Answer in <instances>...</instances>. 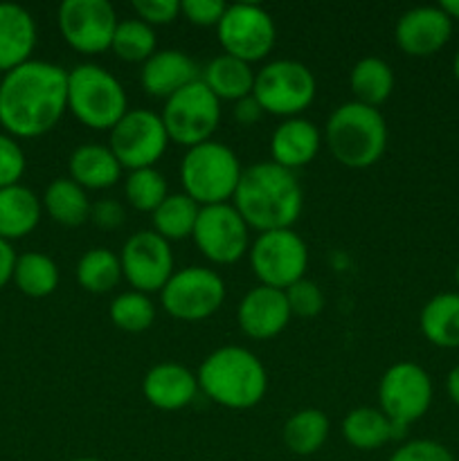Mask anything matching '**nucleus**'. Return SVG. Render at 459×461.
<instances>
[{"label": "nucleus", "mask_w": 459, "mask_h": 461, "mask_svg": "<svg viewBox=\"0 0 459 461\" xmlns=\"http://www.w3.org/2000/svg\"><path fill=\"white\" fill-rule=\"evenodd\" d=\"M198 390L228 410H250L268 392L264 363L246 347H220L212 351L196 372Z\"/></svg>", "instance_id": "7ed1b4c3"}, {"label": "nucleus", "mask_w": 459, "mask_h": 461, "mask_svg": "<svg viewBox=\"0 0 459 461\" xmlns=\"http://www.w3.org/2000/svg\"><path fill=\"white\" fill-rule=\"evenodd\" d=\"M68 111L88 129L111 131L129 111V97L106 68L79 63L68 72Z\"/></svg>", "instance_id": "39448f33"}, {"label": "nucleus", "mask_w": 459, "mask_h": 461, "mask_svg": "<svg viewBox=\"0 0 459 461\" xmlns=\"http://www.w3.org/2000/svg\"><path fill=\"white\" fill-rule=\"evenodd\" d=\"M124 196L138 212L153 214L160 207V203L169 196V185H166L165 174H160L156 167L135 169L126 176Z\"/></svg>", "instance_id": "f704fd0d"}, {"label": "nucleus", "mask_w": 459, "mask_h": 461, "mask_svg": "<svg viewBox=\"0 0 459 461\" xmlns=\"http://www.w3.org/2000/svg\"><path fill=\"white\" fill-rule=\"evenodd\" d=\"M122 275L133 291L158 293L174 275V252L171 243L153 230H142L126 239L122 248Z\"/></svg>", "instance_id": "dca6fc26"}, {"label": "nucleus", "mask_w": 459, "mask_h": 461, "mask_svg": "<svg viewBox=\"0 0 459 461\" xmlns=\"http://www.w3.org/2000/svg\"><path fill=\"white\" fill-rule=\"evenodd\" d=\"M453 18L439 5H421L403 12L396 21L394 39L408 57H432L448 43Z\"/></svg>", "instance_id": "f3484780"}, {"label": "nucleus", "mask_w": 459, "mask_h": 461, "mask_svg": "<svg viewBox=\"0 0 459 461\" xmlns=\"http://www.w3.org/2000/svg\"><path fill=\"white\" fill-rule=\"evenodd\" d=\"M36 48V23L25 7L0 3V72L30 61Z\"/></svg>", "instance_id": "4be33fe9"}, {"label": "nucleus", "mask_w": 459, "mask_h": 461, "mask_svg": "<svg viewBox=\"0 0 459 461\" xmlns=\"http://www.w3.org/2000/svg\"><path fill=\"white\" fill-rule=\"evenodd\" d=\"M318 93V81L309 66L292 59H274L259 72H255L252 97L261 104L264 113L288 117H300L313 104Z\"/></svg>", "instance_id": "0eeeda50"}, {"label": "nucleus", "mask_w": 459, "mask_h": 461, "mask_svg": "<svg viewBox=\"0 0 459 461\" xmlns=\"http://www.w3.org/2000/svg\"><path fill=\"white\" fill-rule=\"evenodd\" d=\"M196 63L183 50H158L151 59L142 63L140 84L151 97L169 99L184 86L198 79Z\"/></svg>", "instance_id": "aec40b11"}, {"label": "nucleus", "mask_w": 459, "mask_h": 461, "mask_svg": "<svg viewBox=\"0 0 459 461\" xmlns=\"http://www.w3.org/2000/svg\"><path fill=\"white\" fill-rule=\"evenodd\" d=\"M232 205L256 232L288 230L300 219L304 192L295 171L270 162H255L243 169Z\"/></svg>", "instance_id": "f03ea898"}, {"label": "nucleus", "mask_w": 459, "mask_h": 461, "mask_svg": "<svg viewBox=\"0 0 459 461\" xmlns=\"http://www.w3.org/2000/svg\"><path fill=\"white\" fill-rule=\"evenodd\" d=\"M286 300L291 306V313L297 318H315L324 309V295L320 286L310 279H300L286 288Z\"/></svg>", "instance_id": "e433bc0d"}, {"label": "nucleus", "mask_w": 459, "mask_h": 461, "mask_svg": "<svg viewBox=\"0 0 459 461\" xmlns=\"http://www.w3.org/2000/svg\"><path fill=\"white\" fill-rule=\"evenodd\" d=\"M250 266L264 286L286 291L304 279L309 268V248L292 228L256 234L250 243Z\"/></svg>", "instance_id": "9b49d317"}, {"label": "nucleus", "mask_w": 459, "mask_h": 461, "mask_svg": "<svg viewBox=\"0 0 459 461\" xmlns=\"http://www.w3.org/2000/svg\"><path fill=\"white\" fill-rule=\"evenodd\" d=\"M328 430H331V423L322 410L304 408L288 417V421L284 423L282 439L292 455L306 457V455H315L327 444Z\"/></svg>", "instance_id": "c85d7f7f"}, {"label": "nucleus", "mask_w": 459, "mask_h": 461, "mask_svg": "<svg viewBox=\"0 0 459 461\" xmlns=\"http://www.w3.org/2000/svg\"><path fill=\"white\" fill-rule=\"evenodd\" d=\"M342 437L356 450H378L392 439H399L394 423L381 412V408H356L342 421Z\"/></svg>", "instance_id": "bb28decb"}, {"label": "nucleus", "mask_w": 459, "mask_h": 461, "mask_svg": "<svg viewBox=\"0 0 459 461\" xmlns=\"http://www.w3.org/2000/svg\"><path fill=\"white\" fill-rule=\"evenodd\" d=\"M22 174H25V153L21 144L0 133V189L18 185Z\"/></svg>", "instance_id": "4c0bfd02"}, {"label": "nucleus", "mask_w": 459, "mask_h": 461, "mask_svg": "<svg viewBox=\"0 0 459 461\" xmlns=\"http://www.w3.org/2000/svg\"><path fill=\"white\" fill-rule=\"evenodd\" d=\"M418 327L428 342L441 349L459 347V293H439L426 302Z\"/></svg>", "instance_id": "a878e982"}, {"label": "nucleus", "mask_w": 459, "mask_h": 461, "mask_svg": "<svg viewBox=\"0 0 459 461\" xmlns=\"http://www.w3.org/2000/svg\"><path fill=\"white\" fill-rule=\"evenodd\" d=\"M43 207L57 223L76 228L90 219L88 194L72 178H57L48 185L43 194Z\"/></svg>", "instance_id": "c756f323"}, {"label": "nucleus", "mask_w": 459, "mask_h": 461, "mask_svg": "<svg viewBox=\"0 0 459 461\" xmlns=\"http://www.w3.org/2000/svg\"><path fill=\"white\" fill-rule=\"evenodd\" d=\"M243 167L237 153L223 142L207 140L187 149L180 162V180L189 198L201 207L232 201Z\"/></svg>", "instance_id": "423d86ee"}, {"label": "nucleus", "mask_w": 459, "mask_h": 461, "mask_svg": "<svg viewBox=\"0 0 459 461\" xmlns=\"http://www.w3.org/2000/svg\"><path fill=\"white\" fill-rule=\"evenodd\" d=\"M324 142L340 165L367 169L385 153L387 122L378 108L351 99L328 115Z\"/></svg>", "instance_id": "20e7f679"}, {"label": "nucleus", "mask_w": 459, "mask_h": 461, "mask_svg": "<svg viewBox=\"0 0 459 461\" xmlns=\"http://www.w3.org/2000/svg\"><path fill=\"white\" fill-rule=\"evenodd\" d=\"M201 81L220 102L223 99L238 102V99L252 95V88H255V70L250 68V63L223 52L207 63Z\"/></svg>", "instance_id": "393cba45"}, {"label": "nucleus", "mask_w": 459, "mask_h": 461, "mask_svg": "<svg viewBox=\"0 0 459 461\" xmlns=\"http://www.w3.org/2000/svg\"><path fill=\"white\" fill-rule=\"evenodd\" d=\"M169 140L192 149L212 140L220 124V99L198 77L183 90L171 95L160 113Z\"/></svg>", "instance_id": "6e6552de"}, {"label": "nucleus", "mask_w": 459, "mask_h": 461, "mask_svg": "<svg viewBox=\"0 0 459 461\" xmlns=\"http://www.w3.org/2000/svg\"><path fill=\"white\" fill-rule=\"evenodd\" d=\"M111 50L129 63H144L158 52L156 30L140 18H126L117 23Z\"/></svg>", "instance_id": "72a5a7b5"}, {"label": "nucleus", "mask_w": 459, "mask_h": 461, "mask_svg": "<svg viewBox=\"0 0 459 461\" xmlns=\"http://www.w3.org/2000/svg\"><path fill=\"white\" fill-rule=\"evenodd\" d=\"M0 79H3V72H0Z\"/></svg>", "instance_id": "3c124183"}, {"label": "nucleus", "mask_w": 459, "mask_h": 461, "mask_svg": "<svg viewBox=\"0 0 459 461\" xmlns=\"http://www.w3.org/2000/svg\"><path fill=\"white\" fill-rule=\"evenodd\" d=\"M68 111V70L30 59L0 79V124L16 138H39Z\"/></svg>", "instance_id": "f257e3e1"}, {"label": "nucleus", "mask_w": 459, "mask_h": 461, "mask_svg": "<svg viewBox=\"0 0 459 461\" xmlns=\"http://www.w3.org/2000/svg\"><path fill=\"white\" fill-rule=\"evenodd\" d=\"M122 261L120 255H115L108 248H93L86 255H81L76 264V282L84 291L104 295L117 288L122 282Z\"/></svg>", "instance_id": "2f4dec72"}, {"label": "nucleus", "mask_w": 459, "mask_h": 461, "mask_svg": "<svg viewBox=\"0 0 459 461\" xmlns=\"http://www.w3.org/2000/svg\"><path fill=\"white\" fill-rule=\"evenodd\" d=\"M124 207L117 201H111V198H104V201H97L93 207H90V221H93L97 228L102 230H117L124 225Z\"/></svg>", "instance_id": "79ce46f5"}, {"label": "nucleus", "mask_w": 459, "mask_h": 461, "mask_svg": "<svg viewBox=\"0 0 459 461\" xmlns=\"http://www.w3.org/2000/svg\"><path fill=\"white\" fill-rule=\"evenodd\" d=\"M225 54L246 63L261 61L274 48L277 27L268 9L255 3L228 5L223 18L216 25Z\"/></svg>", "instance_id": "ddd939ff"}, {"label": "nucleus", "mask_w": 459, "mask_h": 461, "mask_svg": "<svg viewBox=\"0 0 459 461\" xmlns=\"http://www.w3.org/2000/svg\"><path fill=\"white\" fill-rule=\"evenodd\" d=\"M198 378L192 369L178 363H158L142 381V394L153 408L176 412L187 408L198 396Z\"/></svg>", "instance_id": "6ab92c4d"}, {"label": "nucleus", "mask_w": 459, "mask_h": 461, "mask_svg": "<svg viewBox=\"0 0 459 461\" xmlns=\"http://www.w3.org/2000/svg\"><path fill=\"white\" fill-rule=\"evenodd\" d=\"M12 279L27 297H48L58 286V266L43 252H25L16 259Z\"/></svg>", "instance_id": "473e14b6"}, {"label": "nucleus", "mask_w": 459, "mask_h": 461, "mask_svg": "<svg viewBox=\"0 0 459 461\" xmlns=\"http://www.w3.org/2000/svg\"><path fill=\"white\" fill-rule=\"evenodd\" d=\"M169 133L158 113L148 108H129L126 115L111 129L108 149L115 153L122 169L153 167L169 147Z\"/></svg>", "instance_id": "f8f14e48"}, {"label": "nucleus", "mask_w": 459, "mask_h": 461, "mask_svg": "<svg viewBox=\"0 0 459 461\" xmlns=\"http://www.w3.org/2000/svg\"><path fill=\"white\" fill-rule=\"evenodd\" d=\"M108 315H111V322L122 331L142 333L156 322V304L144 293L126 291L111 302Z\"/></svg>", "instance_id": "c9c22d12"}, {"label": "nucleus", "mask_w": 459, "mask_h": 461, "mask_svg": "<svg viewBox=\"0 0 459 461\" xmlns=\"http://www.w3.org/2000/svg\"><path fill=\"white\" fill-rule=\"evenodd\" d=\"M58 32L72 50L99 54L111 50L117 30L115 9L108 0H63L58 5Z\"/></svg>", "instance_id": "2eb2a0df"}, {"label": "nucleus", "mask_w": 459, "mask_h": 461, "mask_svg": "<svg viewBox=\"0 0 459 461\" xmlns=\"http://www.w3.org/2000/svg\"><path fill=\"white\" fill-rule=\"evenodd\" d=\"M454 282L459 284V266H457V268H454Z\"/></svg>", "instance_id": "8fccbe9b"}, {"label": "nucleus", "mask_w": 459, "mask_h": 461, "mask_svg": "<svg viewBox=\"0 0 459 461\" xmlns=\"http://www.w3.org/2000/svg\"><path fill=\"white\" fill-rule=\"evenodd\" d=\"M225 9L228 5L223 0H183L180 3V14L198 27H216Z\"/></svg>", "instance_id": "ea45409f"}, {"label": "nucleus", "mask_w": 459, "mask_h": 461, "mask_svg": "<svg viewBox=\"0 0 459 461\" xmlns=\"http://www.w3.org/2000/svg\"><path fill=\"white\" fill-rule=\"evenodd\" d=\"M72 461H102V459H94V457H79V459H72Z\"/></svg>", "instance_id": "09e8293b"}, {"label": "nucleus", "mask_w": 459, "mask_h": 461, "mask_svg": "<svg viewBox=\"0 0 459 461\" xmlns=\"http://www.w3.org/2000/svg\"><path fill=\"white\" fill-rule=\"evenodd\" d=\"M320 151V129L306 117H288L270 138V156L284 169L306 167Z\"/></svg>", "instance_id": "412c9836"}, {"label": "nucleus", "mask_w": 459, "mask_h": 461, "mask_svg": "<svg viewBox=\"0 0 459 461\" xmlns=\"http://www.w3.org/2000/svg\"><path fill=\"white\" fill-rule=\"evenodd\" d=\"M261 117H264V108H261V104L256 102L252 95L234 102V120H237L241 126L256 124Z\"/></svg>", "instance_id": "37998d69"}, {"label": "nucleus", "mask_w": 459, "mask_h": 461, "mask_svg": "<svg viewBox=\"0 0 459 461\" xmlns=\"http://www.w3.org/2000/svg\"><path fill=\"white\" fill-rule=\"evenodd\" d=\"M198 214H201V205L194 198H189L184 192L169 194L151 214L153 232H158L169 243L183 241L194 234Z\"/></svg>", "instance_id": "7c9ffc66"}, {"label": "nucleus", "mask_w": 459, "mask_h": 461, "mask_svg": "<svg viewBox=\"0 0 459 461\" xmlns=\"http://www.w3.org/2000/svg\"><path fill=\"white\" fill-rule=\"evenodd\" d=\"M291 315L286 293L259 284L238 302L237 322L252 340H270L288 327Z\"/></svg>", "instance_id": "a211bd4d"}, {"label": "nucleus", "mask_w": 459, "mask_h": 461, "mask_svg": "<svg viewBox=\"0 0 459 461\" xmlns=\"http://www.w3.org/2000/svg\"><path fill=\"white\" fill-rule=\"evenodd\" d=\"M40 207L43 203L25 185L0 189V239L14 241L27 237L39 225Z\"/></svg>", "instance_id": "b1692460"}, {"label": "nucleus", "mask_w": 459, "mask_h": 461, "mask_svg": "<svg viewBox=\"0 0 459 461\" xmlns=\"http://www.w3.org/2000/svg\"><path fill=\"white\" fill-rule=\"evenodd\" d=\"M68 169H70V178L81 185L86 192L108 189L120 183L122 178V165L117 162L115 153L97 142L76 147L68 162Z\"/></svg>", "instance_id": "5701e85b"}, {"label": "nucleus", "mask_w": 459, "mask_h": 461, "mask_svg": "<svg viewBox=\"0 0 459 461\" xmlns=\"http://www.w3.org/2000/svg\"><path fill=\"white\" fill-rule=\"evenodd\" d=\"M439 7L444 9L450 18H459V0H441Z\"/></svg>", "instance_id": "49530a36"}, {"label": "nucleus", "mask_w": 459, "mask_h": 461, "mask_svg": "<svg viewBox=\"0 0 459 461\" xmlns=\"http://www.w3.org/2000/svg\"><path fill=\"white\" fill-rule=\"evenodd\" d=\"M387 461H454L444 444L432 439H412L392 453Z\"/></svg>", "instance_id": "58836bf2"}, {"label": "nucleus", "mask_w": 459, "mask_h": 461, "mask_svg": "<svg viewBox=\"0 0 459 461\" xmlns=\"http://www.w3.org/2000/svg\"><path fill=\"white\" fill-rule=\"evenodd\" d=\"M349 88L354 93V102L378 108L394 90V70L385 59L364 57L351 68Z\"/></svg>", "instance_id": "cd10ccee"}, {"label": "nucleus", "mask_w": 459, "mask_h": 461, "mask_svg": "<svg viewBox=\"0 0 459 461\" xmlns=\"http://www.w3.org/2000/svg\"><path fill=\"white\" fill-rule=\"evenodd\" d=\"M192 237L202 257L216 266L237 264L250 250V228L232 203L201 207Z\"/></svg>", "instance_id": "4468645a"}, {"label": "nucleus", "mask_w": 459, "mask_h": 461, "mask_svg": "<svg viewBox=\"0 0 459 461\" xmlns=\"http://www.w3.org/2000/svg\"><path fill=\"white\" fill-rule=\"evenodd\" d=\"M381 412L394 423L396 435H405L408 426L423 417L432 405L430 374L417 363L400 360L387 367L378 385Z\"/></svg>", "instance_id": "1a4fd4ad"}, {"label": "nucleus", "mask_w": 459, "mask_h": 461, "mask_svg": "<svg viewBox=\"0 0 459 461\" xmlns=\"http://www.w3.org/2000/svg\"><path fill=\"white\" fill-rule=\"evenodd\" d=\"M453 72H454V77H457V79H459V52L454 54V61H453Z\"/></svg>", "instance_id": "de8ad7c7"}, {"label": "nucleus", "mask_w": 459, "mask_h": 461, "mask_svg": "<svg viewBox=\"0 0 459 461\" xmlns=\"http://www.w3.org/2000/svg\"><path fill=\"white\" fill-rule=\"evenodd\" d=\"M446 390H448L450 401L459 408V365L450 369L448 378H446Z\"/></svg>", "instance_id": "a18cd8bd"}, {"label": "nucleus", "mask_w": 459, "mask_h": 461, "mask_svg": "<svg viewBox=\"0 0 459 461\" xmlns=\"http://www.w3.org/2000/svg\"><path fill=\"white\" fill-rule=\"evenodd\" d=\"M225 302V282L216 270L205 266H187L174 270L160 291V304L171 318L198 322L214 315Z\"/></svg>", "instance_id": "9d476101"}, {"label": "nucleus", "mask_w": 459, "mask_h": 461, "mask_svg": "<svg viewBox=\"0 0 459 461\" xmlns=\"http://www.w3.org/2000/svg\"><path fill=\"white\" fill-rule=\"evenodd\" d=\"M133 9L138 18L147 25H169L180 14L178 0H133Z\"/></svg>", "instance_id": "a19ab883"}, {"label": "nucleus", "mask_w": 459, "mask_h": 461, "mask_svg": "<svg viewBox=\"0 0 459 461\" xmlns=\"http://www.w3.org/2000/svg\"><path fill=\"white\" fill-rule=\"evenodd\" d=\"M16 252H14L12 243L0 239V288L14 277V266H16Z\"/></svg>", "instance_id": "c03bdc74"}]
</instances>
